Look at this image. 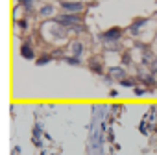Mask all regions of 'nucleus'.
<instances>
[{"instance_id": "obj_7", "label": "nucleus", "mask_w": 157, "mask_h": 155, "mask_svg": "<svg viewBox=\"0 0 157 155\" xmlns=\"http://www.w3.org/2000/svg\"><path fill=\"white\" fill-rule=\"evenodd\" d=\"M52 59H54V57H52L50 54H44V55H41V57L37 59V65H39V66H41V65H46V63H50Z\"/></svg>"}, {"instance_id": "obj_5", "label": "nucleus", "mask_w": 157, "mask_h": 155, "mask_svg": "<svg viewBox=\"0 0 157 155\" xmlns=\"http://www.w3.org/2000/svg\"><path fill=\"white\" fill-rule=\"evenodd\" d=\"M109 74H113V80H117V81H122L124 80V76H126V72H124V68H111L109 70Z\"/></svg>"}, {"instance_id": "obj_2", "label": "nucleus", "mask_w": 157, "mask_h": 155, "mask_svg": "<svg viewBox=\"0 0 157 155\" xmlns=\"http://www.w3.org/2000/svg\"><path fill=\"white\" fill-rule=\"evenodd\" d=\"M61 8L68 13H80L83 9V4L82 2H61Z\"/></svg>"}, {"instance_id": "obj_1", "label": "nucleus", "mask_w": 157, "mask_h": 155, "mask_svg": "<svg viewBox=\"0 0 157 155\" xmlns=\"http://www.w3.org/2000/svg\"><path fill=\"white\" fill-rule=\"evenodd\" d=\"M122 33H124V30L115 26V28H109L107 32L100 33V39H102V41H105V43H115V41H118V39L122 37Z\"/></svg>"}, {"instance_id": "obj_8", "label": "nucleus", "mask_w": 157, "mask_h": 155, "mask_svg": "<svg viewBox=\"0 0 157 155\" xmlns=\"http://www.w3.org/2000/svg\"><path fill=\"white\" fill-rule=\"evenodd\" d=\"M52 11H54V6H50V4H46V6H43V8H41V15H43V17L52 15Z\"/></svg>"}, {"instance_id": "obj_10", "label": "nucleus", "mask_w": 157, "mask_h": 155, "mask_svg": "<svg viewBox=\"0 0 157 155\" xmlns=\"http://www.w3.org/2000/svg\"><path fill=\"white\" fill-rule=\"evenodd\" d=\"M144 93H146V89H140V87H137V89H135V96H142Z\"/></svg>"}, {"instance_id": "obj_3", "label": "nucleus", "mask_w": 157, "mask_h": 155, "mask_svg": "<svg viewBox=\"0 0 157 155\" xmlns=\"http://www.w3.org/2000/svg\"><path fill=\"white\" fill-rule=\"evenodd\" d=\"M146 22H148V19H146V17H137V19H133V22H131V26H129L131 35H137V33H139V28H140V26H144Z\"/></svg>"}, {"instance_id": "obj_4", "label": "nucleus", "mask_w": 157, "mask_h": 155, "mask_svg": "<svg viewBox=\"0 0 157 155\" xmlns=\"http://www.w3.org/2000/svg\"><path fill=\"white\" fill-rule=\"evenodd\" d=\"M21 55H22L24 59H33V57H35V52H33V46H32L30 43H24V44L21 46Z\"/></svg>"}, {"instance_id": "obj_9", "label": "nucleus", "mask_w": 157, "mask_h": 155, "mask_svg": "<svg viewBox=\"0 0 157 155\" xmlns=\"http://www.w3.org/2000/svg\"><path fill=\"white\" fill-rule=\"evenodd\" d=\"M65 61L68 63V65H80V57H65Z\"/></svg>"}, {"instance_id": "obj_6", "label": "nucleus", "mask_w": 157, "mask_h": 155, "mask_svg": "<svg viewBox=\"0 0 157 155\" xmlns=\"http://www.w3.org/2000/svg\"><path fill=\"white\" fill-rule=\"evenodd\" d=\"M82 52H83V44L82 43H72V54H74V57H80Z\"/></svg>"}]
</instances>
